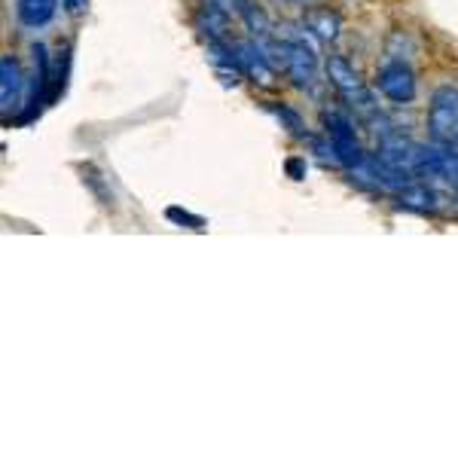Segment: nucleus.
I'll use <instances>...</instances> for the list:
<instances>
[{
	"label": "nucleus",
	"instance_id": "obj_1",
	"mask_svg": "<svg viewBox=\"0 0 458 458\" xmlns=\"http://www.w3.org/2000/svg\"><path fill=\"white\" fill-rule=\"evenodd\" d=\"M324 71H327V80L330 86L339 92V98L345 101L352 110H358V114L364 116H376V101H373V92L364 86V80H360V73L352 68L349 58L343 55H330L327 62H324Z\"/></svg>",
	"mask_w": 458,
	"mask_h": 458
},
{
	"label": "nucleus",
	"instance_id": "obj_5",
	"mask_svg": "<svg viewBox=\"0 0 458 458\" xmlns=\"http://www.w3.org/2000/svg\"><path fill=\"white\" fill-rule=\"evenodd\" d=\"M376 89H379L388 101H394V105H410L419 92V83L410 64L394 58V62L382 64V68L376 71Z\"/></svg>",
	"mask_w": 458,
	"mask_h": 458
},
{
	"label": "nucleus",
	"instance_id": "obj_4",
	"mask_svg": "<svg viewBox=\"0 0 458 458\" xmlns=\"http://www.w3.org/2000/svg\"><path fill=\"white\" fill-rule=\"evenodd\" d=\"M324 125H327V138L334 144V153H336V162L343 168H360L367 162V153L360 147L358 135H354V125L343 110H324Z\"/></svg>",
	"mask_w": 458,
	"mask_h": 458
},
{
	"label": "nucleus",
	"instance_id": "obj_12",
	"mask_svg": "<svg viewBox=\"0 0 458 458\" xmlns=\"http://www.w3.org/2000/svg\"><path fill=\"white\" fill-rule=\"evenodd\" d=\"M168 214V220H174V224H187L190 229H202L205 224H202V220H199V217H193V214H190V211H181V208H168L165 211Z\"/></svg>",
	"mask_w": 458,
	"mask_h": 458
},
{
	"label": "nucleus",
	"instance_id": "obj_7",
	"mask_svg": "<svg viewBox=\"0 0 458 458\" xmlns=\"http://www.w3.org/2000/svg\"><path fill=\"white\" fill-rule=\"evenodd\" d=\"M21 92H25V73L16 55L0 58V107L4 114L16 110L21 105Z\"/></svg>",
	"mask_w": 458,
	"mask_h": 458
},
{
	"label": "nucleus",
	"instance_id": "obj_2",
	"mask_svg": "<svg viewBox=\"0 0 458 458\" xmlns=\"http://www.w3.org/2000/svg\"><path fill=\"white\" fill-rule=\"evenodd\" d=\"M428 135L434 144H458V89L440 86L428 105Z\"/></svg>",
	"mask_w": 458,
	"mask_h": 458
},
{
	"label": "nucleus",
	"instance_id": "obj_8",
	"mask_svg": "<svg viewBox=\"0 0 458 458\" xmlns=\"http://www.w3.org/2000/svg\"><path fill=\"white\" fill-rule=\"evenodd\" d=\"M58 13V0H16V19L28 31H40Z\"/></svg>",
	"mask_w": 458,
	"mask_h": 458
},
{
	"label": "nucleus",
	"instance_id": "obj_3",
	"mask_svg": "<svg viewBox=\"0 0 458 458\" xmlns=\"http://www.w3.org/2000/svg\"><path fill=\"white\" fill-rule=\"evenodd\" d=\"M276 53L284 73L300 89H312L318 83V55L315 47L306 43V37H284L282 43H276Z\"/></svg>",
	"mask_w": 458,
	"mask_h": 458
},
{
	"label": "nucleus",
	"instance_id": "obj_14",
	"mask_svg": "<svg viewBox=\"0 0 458 458\" xmlns=\"http://www.w3.org/2000/svg\"><path fill=\"white\" fill-rule=\"evenodd\" d=\"M86 4H89V0H62L64 13H68V16H73V19L83 16V13H86Z\"/></svg>",
	"mask_w": 458,
	"mask_h": 458
},
{
	"label": "nucleus",
	"instance_id": "obj_11",
	"mask_svg": "<svg viewBox=\"0 0 458 458\" xmlns=\"http://www.w3.org/2000/svg\"><path fill=\"white\" fill-rule=\"evenodd\" d=\"M272 110H276V116L282 120L287 129H291V135H297V138H306V123H302V116L297 114L293 107H287V105H272Z\"/></svg>",
	"mask_w": 458,
	"mask_h": 458
},
{
	"label": "nucleus",
	"instance_id": "obj_6",
	"mask_svg": "<svg viewBox=\"0 0 458 458\" xmlns=\"http://www.w3.org/2000/svg\"><path fill=\"white\" fill-rule=\"evenodd\" d=\"M235 53H239L242 71L260 86H276V68H272V55H266L260 40H245L235 43Z\"/></svg>",
	"mask_w": 458,
	"mask_h": 458
},
{
	"label": "nucleus",
	"instance_id": "obj_13",
	"mask_svg": "<svg viewBox=\"0 0 458 458\" xmlns=\"http://www.w3.org/2000/svg\"><path fill=\"white\" fill-rule=\"evenodd\" d=\"M287 174H291L293 177V181H302V177H306V159H297V157H293V159H287Z\"/></svg>",
	"mask_w": 458,
	"mask_h": 458
},
{
	"label": "nucleus",
	"instance_id": "obj_9",
	"mask_svg": "<svg viewBox=\"0 0 458 458\" xmlns=\"http://www.w3.org/2000/svg\"><path fill=\"white\" fill-rule=\"evenodd\" d=\"M302 25H306L309 34H315L318 40H336L343 21H339L336 13H330V10H306Z\"/></svg>",
	"mask_w": 458,
	"mask_h": 458
},
{
	"label": "nucleus",
	"instance_id": "obj_10",
	"mask_svg": "<svg viewBox=\"0 0 458 458\" xmlns=\"http://www.w3.org/2000/svg\"><path fill=\"white\" fill-rule=\"evenodd\" d=\"M239 16H242V21H245L248 25V31L257 37V40H266V37H269V19H266V13L263 10H257L254 4H250V0H242L239 4Z\"/></svg>",
	"mask_w": 458,
	"mask_h": 458
}]
</instances>
